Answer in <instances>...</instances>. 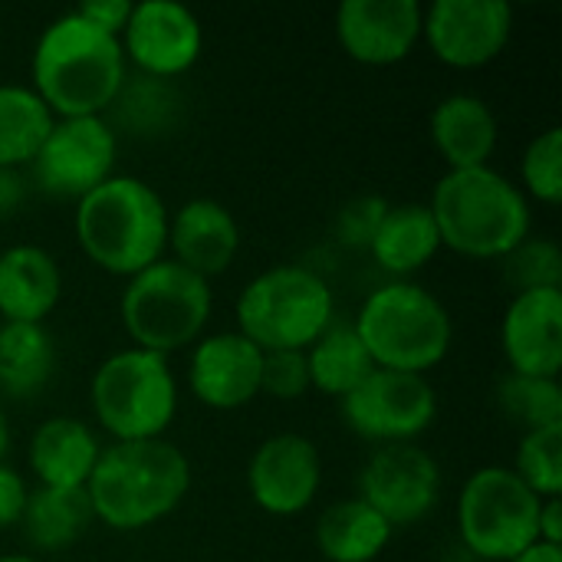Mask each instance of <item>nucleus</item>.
Masks as SVG:
<instances>
[{
    "instance_id": "5701e85b",
    "label": "nucleus",
    "mask_w": 562,
    "mask_h": 562,
    "mask_svg": "<svg viewBox=\"0 0 562 562\" xmlns=\"http://www.w3.org/2000/svg\"><path fill=\"white\" fill-rule=\"evenodd\" d=\"M438 250H441V234L428 204L405 201V204H389L366 254H372V260L395 280H408L412 273L425 270L438 257Z\"/></svg>"
},
{
    "instance_id": "2f4dec72",
    "label": "nucleus",
    "mask_w": 562,
    "mask_h": 562,
    "mask_svg": "<svg viewBox=\"0 0 562 562\" xmlns=\"http://www.w3.org/2000/svg\"><path fill=\"white\" fill-rule=\"evenodd\" d=\"M504 277L514 293L524 290H562V254L550 237H527L517 250L504 257Z\"/></svg>"
},
{
    "instance_id": "1a4fd4ad",
    "label": "nucleus",
    "mask_w": 562,
    "mask_h": 562,
    "mask_svg": "<svg viewBox=\"0 0 562 562\" xmlns=\"http://www.w3.org/2000/svg\"><path fill=\"white\" fill-rule=\"evenodd\" d=\"M543 501L504 464L477 468L458 497V537L471 557L510 562L540 543Z\"/></svg>"
},
{
    "instance_id": "6ab92c4d",
    "label": "nucleus",
    "mask_w": 562,
    "mask_h": 562,
    "mask_svg": "<svg viewBox=\"0 0 562 562\" xmlns=\"http://www.w3.org/2000/svg\"><path fill=\"white\" fill-rule=\"evenodd\" d=\"M240 254V227L227 204L191 198L168 214V257L207 283L231 270Z\"/></svg>"
},
{
    "instance_id": "f3484780",
    "label": "nucleus",
    "mask_w": 562,
    "mask_h": 562,
    "mask_svg": "<svg viewBox=\"0 0 562 562\" xmlns=\"http://www.w3.org/2000/svg\"><path fill=\"white\" fill-rule=\"evenodd\" d=\"M263 352L237 329L201 336L188 362L191 395L211 412H237L260 395Z\"/></svg>"
},
{
    "instance_id": "e433bc0d",
    "label": "nucleus",
    "mask_w": 562,
    "mask_h": 562,
    "mask_svg": "<svg viewBox=\"0 0 562 562\" xmlns=\"http://www.w3.org/2000/svg\"><path fill=\"white\" fill-rule=\"evenodd\" d=\"M540 543H550V547H562V501H543L540 507Z\"/></svg>"
},
{
    "instance_id": "ddd939ff",
    "label": "nucleus",
    "mask_w": 562,
    "mask_h": 562,
    "mask_svg": "<svg viewBox=\"0 0 562 562\" xmlns=\"http://www.w3.org/2000/svg\"><path fill=\"white\" fill-rule=\"evenodd\" d=\"M514 36V10L504 0H435L422 13V40L451 69L491 66Z\"/></svg>"
},
{
    "instance_id": "f704fd0d",
    "label": "nucleus",
    "mask_w": 562,
    "mask_h": 562,
    "mask_svg": "<svg viewBox=\"0 0 562 562\" xmlns=\"http://www.w3.org/2000/svg\"><path fill=\"white\" fill-rule=\"evenodd\" d=\"M26 501H30V487H26L23 474L16 468H10L7 461H0V530L20 527Z\"/></svg>"
},
{
    "instance_id": "4c0bfd02",
    "label": "nucleus",
    "mask_w": 562,
    "mask_h": 562,
    "mask_svg": "<svg viewBox=\"0 0 562 562\" xmlns=\"http://www.w3.org/2000/svg\"><path fill=\"white\" fill-rule=\"evenodd\" d=\"M23 201V178L20 171L0 168V214H13Z\"/></svg>"
},
{
    "instance_id": "bb28decb",
    "label": "nucleus",
    "mask_w": 562,
    "mask_h": 562,
    "mask_svg": "<svg viewBox=\"0 0 562 562\" xmlns=\"http://www.w3.org/2000/svg\"><path fill=\"white\" fill-rule=\"evenodd\" d=\"M306 369H310V389L319 395L346 398L352 389H359L372 372L375 362L369 349L362 346L352 323H333L310 349H306Z\"/></svg>"
},
{
    "instance_id": "39448f33",
    "label": "nucleus",
    "mask_w": 562,
    "mask_h": 562,
    "mask_svg": "<svg viewBox=\"0 0 562 562\" xmlns=\"http://www.w3.org/2000/svg\"><path fill=\"white\" fill-rule=\"evenodd\" d=\"M362 346L369 349L375 369L428 375L438 369L454 342V319L448 306L412 280H389L375 286L356 319Z\"/></svg>"
},
{
    "instance_id": "423d86ee",
    "label": "nucleus",
    "mask_w": 562,
    "mask_h": 562,
    "mask_svg": "<svg viewBox=\"0 0 562 562\" xmlns=\"http://www.w3.org/2000/svg\"><path fill=\"white\" fill-rule=\"evenodd\" d=\"M234 319L260 352H306L336 323V296L316 270L280 263L240 290Z\"/></svg>"
},
{
    "instance_id": "f8f14e48",
    "label": "nucleus",
    "mask_w": 562,
    "mask_h": 562,
    "mask_svg": "<svg viewBox=\"0 0 562 562\" xmlns=\"http://www.w3.org/2000/svg\"><path fill=\"white\" fill-rule=\"evenodd\" d=\"M356 497L382 514L392 530L415 527L441 501V464L418 445L375 448L362 464Z\"/></svg>"
},
{
    "instance_id": "9d476101",
    "label": "nucleus",
    "mask_w": 562,
    "mask_h": 562,
    "mask_svg": "<svg viewBox=\"0 0 562 562\" xmlns=\"http://www.w3.org/2000/svg\"><path fill=\"white\" fill-rule=\"evenodd\" d=\"M339 415L352 435L385 445H415L438 418V392L428 375L375 369L359 389L339 398Z\"/></svg>"
},
{
    "instance_id": "a878e982",
    "label": "nucleus",
    "mask_w": 562,
    "mask_h": 562,
    "mask_svg": "<svg viewBox=\"0 0 562 562\" xmlns=\"http://www.w3.org/2000/svg\"><path fill=\"white\" fill-rule=\"evenodd\" d=\"M56 372V342L40 323H0V395L33 398Z\"/></svg>"
},
{
    "instance_id": "7ed1b4c3",
    "label": "nucleus",
    "mask_w": 562,
    "mask_h": 562,
    "mask_svg": "<svg viewBox=\"0 0 562 562\" xmlns=\"http://www.w3.org/2000/svg\"><path fill=\"white\" fill-rule=\"evenodd\" d=\"M72 234L89 263L128 280L168 257V204L148 181L115 171L76 201Z\"/></svg>"
},
{
    "instance_id": "20e7f679",
    "label": "nucleus",
    "mask_w": 562,
    "mask_h": 562,
    "mask_svg": "<svg viewBox=\"0 0 562 562\" xmlns=\"http://www.w3.org/2000/svg\"><path fill=\"white\" fill-rule=\"evenodd\" d=\"M428 211L438 224L441 247L468 260H504L533 231L527 194L491 165L445 171Z\"/></svg>"
},
{
    "instance_id": "72a5a7b5",
    "label": "nucleus",
    "mask_w": 562,
    "mask_h": 562,
    "mask_svg": "<svg viewBox=\"0 0 562 562\" xmlns=\"http://www.w3.org/2000/svg\"><path fill=\"white\" fill-rule=\"evenodd\" d=\"M389 211V201L385 198H375V194H362V198H352L339 217H336V237L342 247L349 250H369L382 217Z\"/></svg>"
},
{
    "instance_id": "0eeeda50",
    "label": "nucleus",
    "mask_w": 562,
    "mask_h": 562,
    "mask_svg": "<svg viewBox=\"0 0 562 562\" xmlns=\"http://www.w3.org/2000/svg\"><path fill=\"white\" fill-rule=\"evenodd\" d=\"M178 402L171 362L138 346L105 356L89 379L92 418L112 441L165 438L178 415Z\"/></svg>"
},
{
    "instance_id": "f257e3e1",
    "label": "nucleus",
    "mask_w": 562,
    "mask_h": 562,
    "mask_svg": "<svg viewBox=\"0 0 562 562\" xmlns=\"http://www.w3.org/2000/svg\"><path fill=\"white\" fill-rule=\"evenodd\" d=\"M30 79V89L43 99L53 119L105 115L128 79V63L115 36L69 10L36 36Z\"/></svg>"
},
{
    "instance_id": "f03ea898",
    "label": "nucleus",
    "mask_w": 562,
    "mask_h": 562,
    "mask_svg": "<svg viewBox=\"0 0 562 562\" xmlns=\"http://www.w3.org/2000/svg\"><path fill=\"white\" fill-rule=\"evenodd\" d=\"M191 491V461L168 438L112 441L86 484L95 524L138 533L168 520Z\"/></svg>"
},
{
    "instance_id": "58836bf2",
    "label": "nucleus",
    "mask_w": 562,
    "mask_h": 562,
    "mask_svg": "<svg viewBox=\"0 0 562 562\" xmlns=\"http://www.w3.org/2000/svg\"><path fill=\"white\" fill-rule=\"evenodd\" d=\"M510 562H562V547H550V543H533L527 547L520 557H514Z\"/></svg>"
},
{
    "instance_id": "ea45409f",
    "label": "nucleus",
    "mask_w": 562,
    "mask_h": 562,
    "mask_svg": "<svg viewBox=\"0 0 562 562\" xmlns=\"http://www.w3.org/2000/svg\"><path fill=\"white\" fill-rule=\"evenodd\" d=\"M10 441H13V435H10V422H7V412H3V405H0V461L7 458V451H10Z\"/></svg>"
},
{
    "instance_id": "2eb2a0df",
    "label": "nucleus",
    "mask_w": 562,
    "mask_h": 562,
    "mask_svg": "<svg viewBox=\"0 0 562 562\" xmlns=\"http://www.w3.org/2000/svg\"><path fill=\"white\" fill-rule=\"evenodd\" d=\"M323 487V454L296 431L270 435L247 461V494L270 517L306 514Z\"/></svg>"
},
{
    "instance_id": "6e6552de",
    "label": "nucleus",
    "mask_w": 562,
    "mask_h": 562,
    "mask_svg": "<svg viewBox=\"0 0 562 562\" xmlns=\"http://www.w3.org/2000/svg\"><path fill=\"white\" fill-rule=\"evenodd\" d=\"M214 310V290L204 277L184 270L171 257L125 280L119 316L132 346L171 356L194 346Z\"/></svg>"
},
{
    "instance_id": "aec40b11",
    "label": "nucleus",
    "mask_w": 562,
    "mask_h": 562,
    "mask_svg": "<svg viewBox=\"0 0 562 562\" xmlns=\"http://www.w3.org/2000/svg\"><path fill=\"white\" fill-rule=\"evenodd\" d=\"M102 448L105 445L82 418L53 415L33 431L26 448V464L40 487L82 491L95 471Z\"/></svg>"
},
{
    "instance_id": "c85d7f7f",
    "label": "nucleus",
    "mask_w": 562,
    "mask_h": 562,
    "mask_svg": "<svg viewBox=\"0 0 562 562\" xmlns=\"http://www.w3.org/2000/svg\"><path fill=\"white\" fill-rule=\"evenodd\" d=\"M497 405L524 431L562 425L560 379H533V375L507 372L497 385Z\"/></svg>"
},
{
    "instance_id": "dca6fc26",
    "label": "nucleus",
    "mask_w": 562,
    "mask_h": 562,
    "mask_svg": "<svg viewBox=\"0 0 562 562\" xmlns=\"http://www.w3.org/2000/svg\"><path fill=\"white\" fill-rule=\"evenodd\" d=\"M418 0H342L336 10V40L359 66H395L422 40Z\"/></svg>"
},
{
    "instance_id": "b1692460",
    "label": "nucleus",
    "mask_w": 562,
    "mask_h": 562,
    "mask_svg": "<svg viewBox=\"0 0 562 562\" xmlns=\"http://www.w3.org/2000/svg\"><path fill=\"white\" fill-rule=\"evenodd\" d=\"M392 527L366 501L329 504L316 520V550L326 562H375L392 543Z\"/></svg>"
},
{
    "instance_id": "c756f323",
    "label": "nucleus",
    "mask_w": 562,
    "mask_h": 562,
    "mask_svg": "<svg viewBox=\"0 0 562 562\" xmlns=\"http://www.w3.org/2000/svg\"><path fill=\"white\" fill-rule=\"evenodd\" d=\"M540 501L562 497V425L524 431L510 468Z\"/></svg>"
},
{
    "instance_id": "a19ab883",
    "label": "nucleus",
    "mask_w": 562,
    "mask_h": 562,
    "mask_svg": "<svg viewBox=\"0 0 562 562\" xmlns=\"http://www.w3.org/2000/svg\"><path fill=\"white\" fill-rule=\"evenodd\" d=\"M0 562H40L36 557H30V553H7V557H0Z\"/></svg>"
},
{
    "instance_id": "393cba45",
    "label": "nucleus",
    "mask_w": 562,
    "mask_h": 562,
    "mask_svg": "<svg viewBox=\"0 0 562 562\" xmlns=\"http://www.w3.org/2000/svg\"><path fill=\"white\" fill-rule=\"evenodd\" d=\"M95 524L92 504L82 491H59V487H36L30 491L20 533L30 550L36 553H63L82 540V533Z\"/></svg>"
},
{
    "instance_id": "473e14b6",
    "label": "nucleus",
    "mask_w": 562,
    "mask_h": 562,
    "mask_svg": "<svg viewBox=\"0 0 562 562\" xmlns=\"http://www.w3.org/2000/svg\"><path fill=\"white\" fill-rule=\"evenodd\" d=\"M306 392H313L306 352H263L260 395H270L277 402H296Z\"/></svg>"
},
{
    "instance_id": "9b49d317",
    "label": "nucleus",
    "mask_w": 562,
    "mask_h": 562,
    "mask_svg": "<svg viewBox=\"0 0 562 562\" xmlns=\"http://www.w3.org/2000/svg\"><path fill=\"white\" fill-rule=\"evenodd\" d=\"M119 135L105 115L56 119L33 158V178L49 198L79 201L115 175Z\"/></svg>"
},
{
    "instance_id": "412c9836",
    "label": "nucleus",
    "mask_w": 562,
    "mask_h": 562,
    "mask_svg": "<svg viewBox=\"0 0 562 562\" xmlns=\"http://www.w3.org/2000/svg\"><path fill=\"white\" fill-rule=\"evenodd\" d=\"M431 145L445 158L448 171H468L491 165L501 138V125L487 99L474 92H451L431 109Z\"/></svg>"
},
{
    "instance_id": "4be33fe9",
    "label": "nucleus",
    "mask_w": 562,
    "mask_h": 562,
    "mask_svg": "<svg viewBox=\"0 0 562 562\" xmlns=\"http://www.w3.org/2000/svg\"><path fill=\"white\" fill-rule=\"evenodd\" d=\"M63 300V270L46 247L13 244L0 254V319L46 323Z\"/></svg>"
},
{
    "instance_id": "7c9ffc66",
    "label": "nucleus",
    "mask_w": 562,
    "mask_h": 562,
    "mask_svg": "<svg viewBox=\"0 0 562 562\" xmlns=\"http://www.w3.org/2000/svg\"><path fill=\"white\" fill-rule=\"evenodd\" d=\"M527 201L557 207L562 201V128L550 125L533 135L520 155V184Z\"/></svg>"
},
{
    "instance_id": "cd10ccee",
    "label": "nucleus",
    "mask_w": 562,
    "mask_h": 562,
    "mask_svg": "<svg viewBox=\"0 0 562 562\" xmlns=\"http://www.w3.org/2000/svg\"><path fill=\"white\" fill-rule=\"evenodd\" d=\"M53 112L30 86H0V168L20 171L33 165L53 128Z\"/></svg>"
},
{
    "instance_id": "4468645a",
    "label": "nucleus",
    "mask_w": 562,
    "mask_h": 562,
    "mask_svg": "<svg viewBox=\"0 0 562 562\" xmlns=\"http://www.w3.org/2000/svg\"><path fill=\"white\" fill-rule=\"evenodd\" d=\"M125 63L148 79L184 76L204 49V30L194 10L175 0H142L119 36Z\"/></svg>"
},
{
    "instance_id": "a211bd4d",
    "label": "nucleus",
    "mask_w": 562,
    "mask_h": 562,
    "mask_svg": "<svg viewBox=\"0 0 562 562\" xmlns=\"http://www.w3.org/2000/svg\"><path fill=\"white\" fill-rule=\"evenodd\" d=\"M501 349L517 375L560 379L562 290H524L504 310Z\"/></svg>"
},
{
    "instance_id": "c9c22d12",
    "label": "nucleus",
    "mask_w": 562,
    "mask_h": 562,
    "mask_svg": "<svg viewBox=\"0 0 562 562\" xmlns=\"http://www.w3.org/2000/svg\"><path fill=\"white\" fill-rule=\"evenodd\" d=\"M132 7H135L132 0H86V3L76 7V13L86 23H92L95 30H102V33L119 40L125 23H128V16H132Z\"/></svg>"
}]
</instances>
